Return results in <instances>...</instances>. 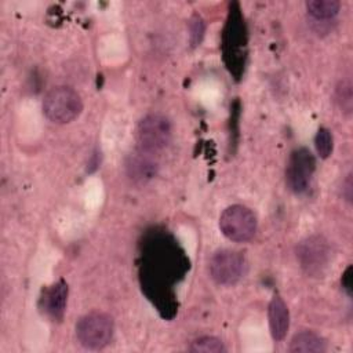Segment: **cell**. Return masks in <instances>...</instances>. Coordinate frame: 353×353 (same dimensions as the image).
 I'll return each instance as SVG.
<instances>
[{"label":"cell","instance_id":"obj_1","mask_svg":"<svg viewBox=\"0 0 353 353\" xmlns=\"http://www.w3.org/2000/svg\"><path fill=\"white\" fill-rule=\"evenodd\" d=\"M81 110V97L69 85H57L44 95L43 113L55 124H68L73 121L80 116Z\"/></svg>","mask_w":353,"mask_h":353},{"label":"cell","instance_id":"obj_2","mask_svg":"<svg viewBox=\"0 0 353 353\" xmlns=\"http://www.w3.org/2000/svg\"><path fill=\"white\" fill-rule=\"evenodd\" d=\"M245 29L243 15L240 12L239 4L233 3L230 6L228 23L223 32V52L225 59L229 69L239 76L241 68H244V57H245Z\"/></svg>","mask_w":353,"mask_h":353},{"label":"cell","instance_id":"obj_3","mask_svg":"<svg viewBox=\"0 0 353 353\" xmlns=\"http://www.w3.org/2000/svg\"><path fill=\"white\" fill-rule=\"evenodd\" d=\"M114 323L108 313L91 312L76 324V336L81 346L91 350L105 347L113 338Z\"/></svg>","mask_w":353,"mask_h":353},{"label":"cell","instance_id":"obj_4","mask_svg":"<svg viewBox=\"0 0 353 353\" xmlns=\"http://www.w3.org/2000/svg\"><path fill=\"white\" fill-rule=\"evenodd\" d=\"M258 228L255 214L245 205L233 204L223 210L219 216V229L222 234L236 243L251 240Z\"/></svg>","mask_w":353,"mask_h":353},{"label":"cell","instance_id":"obj_5","mask_svg":"<svg viewBox=\"0 0 353 353\" xmlns=\"http://www.w3.org/2000/svg\"><path fill=\"white\" fill-rule=\"evenodd\" d=\"M172 138V125L168 117L160 113L145 116L137 127V142L141 150L156 153L168 146Z\"/></svg>","mask_w":353,"mask_h":353},{"label":"cell","instance_id":"obj_6","mask_svg":"<svg viewBox=\"0 0 353 353\" xmlns=\"http://www.w3.org/2000/svg\"><path fill=\"white\" fill-rule=\"evenodd\" d=\"M247 259L240 251L222 248L212 254L210 259V276L219 285H233L240 281L247 272Z\"/></svg>","mask_w":353,"mask_h":353},{"label":"cell","instance_id":"obj_7","mask_svg":"<svg viewBox=\"0 0 353 353\" xmlns=\"http://www.w3.org/2000/svg\"><path fill=\"white\" fill-rule=\"evenodd\" d=\"M296 258L306 274L321 277L331 258V247L323 236L313 234L299 241L296 245Z\"/></svg>","mask_w":353,"mask_h":353},{"label":"cell","instance_id":"obj_8","mask_svg":"<svg viewBox=\"0 0 353 353\" xmlns=\"http://www.w3.org/2000/svg\"><path fill=\"white\" fill-rule=\"evenodd\" d=\"M316 171V159L307 148L295 149L287 163L285 168V185L287 188L301 194L310 186L313 174Z\"/></svg>","mask_w":353,"mask_h":353},{"label":"cell","instance_id":"obj_9","mask_svg":"<svg viewBox=\"0 0 353 353\" xmlns=\"http://www.w3.org/2000/svg\"><path fill=\"white\" fill-rule=\"evenodd\" d=\"M152 153L138 150L131 153L125 160V171L128 178L135 183H146L157 174V163L150 156Z\"/></svg>","mask_w":353,"mask_h":353},{"label":"cell","instance_id":"obj_10","mask_svg":"<svg viewBox=\"0 0 353 353\" xmlns=\"http://www.w3.org/2000/svg\"><path fill=\"white\" fill-rule=\"evenodd\" d=\"M268 319L272 338L283 341L290 328V312L281 296L274 295L268 307Z\"/></svg>","mask_w":353,"mask_h":353},{"label":"cell","instance_id":"obj_11","mask_svg":"<svg viewBox=\"0 0 353 353\" xmlns=\"http://www.w3.org/2000/svg\"><path fill=\"white\" fill-rule=\"evenodd\" d=\"M68 294H69V287L65 280H59L55 284H52L48 291L44 295V309L46 313L57 321H61L65 309H66V302H68Z\"/></svg>","mask_w":353,"mask_h":353},{"label":"cell","instance_id":"obj_12","mask_svg":"<svg viewBox=\"0 0 353 353\" xmlns=\"http://www.w3.org/2000/svg\"><path fill=\"white\" fill-rule=\"evenodd\" d=\"M288 350L292 353H323L327 350V342L319 334L303 330L292 336Z\"/></svg>","mask_w":353,"mask_h":353},{"label":"cell","instance_id":"obj_13","mask_svg":"<svg viewBox=\"0 0 353 353\" xmlns=\"http://www.w3.org/2000/svg\"><path fill=\"white\" fill-rule=\"evenodd\" d=\"M341 4L336 0H309L306 1L307 14L316 21L334 19L339 12Z\"/></svg>","mask_w":353,"mask_h":353},{"label":"cell","instance_id":"obj_14","mask_svg":"<svg viewBox=\"0 0 353 353\" xmlns=\"http://www.w3.org/2000/svg\"><path fill=\"white\" fill-rule=\"evenodd\" d=\"M190 352L194 353H225L226 352V346L223 345V342L216 338V336H200L197 339H194L190 346H189Z\"/></svg>","mask_w":353,"mask_h":353},{"label":"cell","instance_id":"obj_15","mask_svg":"<svg viewBox=\"0 0 353 353\" xmlns=\"http://www.w3.org/2000/svg\"><path fill=\"white\" fill-rule=\"evenodd\" d=\"M314 148H316L317 154L321 159H327L331 156L332 149H334V138L328 128L320 127L317 130L316 137H314Z\"/></svg>","mask_w":353,"mask_h":353},{"label":"cell","instance_id":"obj_16","mask_svg":"<svg viewBox=\"0 0 353 353\" xmlns=\"http://www.w3.org/2000/svg\"><path fill=\"white\" fill-rule=\"evenodd\" d=\"M204 21L201 19L200 15L194 14L192 18H190V22H189V32H190V44L192 47H196L200 44L203 36H204Z\"/></svg>","mask_w":353,"mask_h":353},{"label":"cell","instance_id":"obj_17","mask_svg":"<svg viewBox=\"0 0 353 353\" xmlns=\"http://www.w3.org/2000/svg\"><path fill=\"white\" fill-rule=\"evenodd\" d=\"M336 101L341 103L342 110H352V84L350 81H342L336 87Z\"/></svg>","mask_w":353,"mask_h":353},{"label":"cell","instance_id":"obj_18","mask_svg":"<svg viewBox=\"0 0 353 353\" xmlns=\"http://www.w3.org/2000/svg\"><path fill=\"white\" fill-rule=\"evenodd\" d=\"M341 283H342V288L346 291V294L352 295V266L346 268V270L342 274Z\"/></svg>","mask_w":353,"mask_h":353},{"label":"cell","instance_id":"obj_19","mask_svg":"<svg viewBox=\"0 0 353 353\" xmlns=\"http://www.w3.org/2000/svg\"><path fill=\"white\" fill-rule=\"evenodd\" d=\"M352 186H353V182H352V174H349L343 182V197L347 200V201H352Z\"/></svg>","mask_w":353,"mask_h":353}]
</instances>
